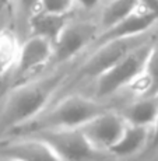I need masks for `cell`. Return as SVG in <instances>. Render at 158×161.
I'll return each mask as SVG.
<instances>
[{
    "mask_svg": "<svg viewBox=\"0 0 158 161\" xmlns=\"http://www.w3.org/2000/svg\"><path fill=\"white\" fill-rule=\"evenodd\" d=\"M66 74V70H57L46 77L20 84L11 90L0 109V136L41 114L63 86Z\"/></svg>",
    "mask_w": 158,
    "mask_h": 161,
    "instance_id": "1",
    "label": "cell"
},
{
    "mask_svg": "<svg viewBox=\"0 0 158 161\" xmlns=\"http://www.w3.org/2000/svg\"><path fill=\"white\" fill-rule=\"evenodd\" d=\"M108 109L109 108H106L104 104L84 95H66L51 109H43L27 123L8 132V135L23 137L45 130L76 129Z\"/></svg>",
    "mask_w": 158,
    "mask_h": 161,
    "instance_id": "2",
    "label": "cell"
},
{
    "mask_svg": "<svg viewBox=\"0 0 158 161\" xmlns=\"http://www.w3.org/2000/svg\"><path fill=\"white\" fill-rule=\"evenodd\" d=\"M139 38L140 36L109 42V44L101 45L92 49V52L88 53L87 59L79 67V70L74 73L73 79L70 80V84H67V87H63L59 91L66 92L67 90H72L74 86H77L80 81H84V80H97L101 74H104L108 69H111L116 62H119L125 55H128L132 49L143 44V41H139Z\"/></svg>",
    "mask_w": 158,
    "mask_h": 161,
    "instance_id": "3",
    "label": "cell"
},
{
    "mask_svg": "<svg viewBox=\"0 0 158 161\" xmlns=\"http://www.w3.org/2000/svg\"><path fill=\"white\" fill-rule=\"evenodd\" d=\"M150 46L151 44H145V42L140 44L134 49H132L128 55H125L119 62H116L111 69L101 74L95 80L97 81V90H95L97 97H108L126 86H132L143 70Z\"/></svg>",
    "mask_w": 158,
    "mask_h": 161,
    "instance_id": "4",
    "label": "cell"
},
{
    "mask_svg": "<svg viewBox=\"0 0 158 161\" xmlns=\"http://www.w3.org/2000/svg\"><path fill=\"white\" fill-rule=\"evenodd\" d=\"M34 137L45 142L62 161H87L98 157L100 151H97L80 128L76 129H60V130H45L34 133Z\"/></svg>",
    "mask_w": 158,
    "mask_h": 161,
    "instance_id": "5",
    "label": "cell"
},
{
    "mask_svg": "<svg viewBox=\"0 0 158 161\" xmlns=\"http://www.w3.org/2000/svg\"><path fill=\"white\" fill-rule=\"evenodd\" d=\"M98 34V27L90 21H69L53 42V55L51 63L63 64L72 60L91 46Z\"/></svg>",
    "mask_w": 158,
    "mask_h": 161,
    "instance_id": "6",
    "label": "cell"
},
{
    "mask_svg": "<svg viewBox=\"0 0 158 161\" xmlns=\"http://www.w3.org/2000/svg\"><path fill=\"white\" fill-rule=\"evenodd\" d=\"M125 126L126 122L120 114L108 109L80 126V130L97 151H108L119 140Z\"/></svg>",
    "mask_w": 158,
    "mask_h": 161,
    "instance_id": "7",
    "label": "cell"
},
{
    "mask_svg": "<svg viewBox=\"0 0 158 161\" xmlns=\"http://www.w3.org/2000/svg\"><path fill=\"white\" fill-rule=\"evenodd\" d=\"M158 23V18L150 11L144 8H139L136 13L129 15L128 18L119 21L115 25L109 27L106 30H102L95 38V41L91 44L90 49H95L101 45L109 44V42L122 41V39H130L141 36L144 32L151 30Z\"/></svg>",
    "mask_w": 158,
    "mask_h": 161,
    "instance_id": "8",
    "label": "cell"
},
{
    "mask_svg": "<svg viewBox=\"0 0 158 161\" xmlns=\"http://www.w3.org/2000/svg\"><path fill=\"white\" fill-rule=\"evenodd\" d=\"M53 55V44L42 36L31 35L20 45L18 59L13 70L15 80H23L34 72L51 63Z\"/></svg>",
    "mask_w": 158,
    "mask_h": 161,
    "instance_id": "9",
    "label": "cell"
},
{
    "mask_svg": "<svg viewBox=\"0 0 158 161\" xmlns=\"http://www.w3.org/2000/svg\"><path fill=\"white\" fill-rule=\"evenodd\" d=\"M0 160L11 161H62L45 142L34 136H23L20 140L0 147Z\"/></svg>",
    "mask_w": 158,
    "mask_h": 161,
    "instance_id": "10",
    "label": "cell"
},
{
    "mask_svg": "<svg viewBox=\"0 0 158 161\" xmlns=\"http://www.w3.org/2000/svg\"><path fill=\"white\" fill-rule=\"evenodd\" d=\"M69 21V14H56L36 10L30 17L27 27H28L31 35L42 36L53 44Z\"/></svg>",
    "mask_w": 158,
    "mask_h": 161,
    "instance_id": "11",
    "label": "cell"
},
{
    "mask_svg": "<svg viewBox=\"0 0 158 161\" xmlns=\"http://www.w3.org/2000/svg\"><path fill=\"white\" fill-rule=\"evenodd\" d=\"M151 128L147 126H136L126 123L125 130L120 135L119 140L109 148V153L117 157H130L147 147L150 142Z\"/></svg>",
    "mask_w": 158,
    "mask_h": 161,
    "instance_id": "12",
    "label": "cell"
},
{
    "mask_svg": "<svg viewBox=\"0 0 158 161\" xmlns=\"http://www.w3.org/2000/svg\"><path fill=\"white\" fill-rule=\"evenodd\" d=\"M132 87L139 97L158 95V39L151 44L143 70Z\"/></svg>",
    "mask_w": 158,
    "mask_h": 161,
    "instance_id": "13",
    "label": "cell"
},
{
    "mask_svg": "<svg viewBox=\"0 0 158 161\" xmlns=\"http://www.w3.org/2000/svg\"><path fill=\"white\" fill-rule=\"evenodd\" d=\"M120 115L129 125L151 128L158 115V95L139 97L132 104L126 105Z\"/></svg>",
    "mask_w": 158,
    "mask_h": 161,
    "instance_id": "14",
    "label": "cell"
},
{
    "mask_svg": "<svg viewBox=\"0 0 158 161\" xmlns=\"http://www.w3.org/2000/svg\"><path fill=\"white\" fill-rule=\"evenodd\" d=\"M20 45L13 31H0V79L13 73L18 59Z\"/></svg>",
    "mask_w": 158,
    "mask_h": 161,
    "instance_id": "15",
    "label": "cell"
},
{
    "mask_svg": "<svg viewBox=\"0 0 158 161\" xmlns=\"http://www.w3.org/2000/svg\"><path fill=\"white\" fill-rule=\"evenodd\" d=\"M140 8V0H111L101 13V28L106 30Z\"/></svg>",
    "mask_w": 158,
    "mask_h": 161,
    "instance_id": "16",
    "label": "cell"
},
{
    "mask_svg": "<svg viewBox=\"0 0 158 161\" xmlns=\"http://www.w3.org/2000/svg\"><path fill=\"white\" fill-rule=\"evenodd\" d=\"M74 0H39V10L56 14H69Z\"/></svg>",
    "mask_w": 158,
    "mask_h": 161,
    "instance_id": "17",
    "label": "cell"
},
{
    "mask_svg": "<svg viewBox=\"0 0 158 161\" xmlns=\"http://www.w3.org/2000/svg\"><path fill=\"white\" fill-rule=\"evenodd\" d=\"M15 4H17L18 21L24 25H27L31 15L39 10V0H15Z\"/></svg>",
    "mask_w": 158,
    "mask_h": 161,
    "instance_id": "18",
    "label": "cell"
},
{
    "mask_svg": "<svg viewBox=\"0 0 158 161\" xmlns=\"http://www.w3.org/2000/svg\"><path fill=\"white\" fill-rule=\"evenodd\" d=\"M148 150H157L158 148V115L157 119L154 122V125L151 126V135H150V142H148Z\"/></svg>",
    "mask_w": 158,
    "mask_h": 161,
    "instance_id": "19",
    "label": "cell"
},
{
    "mask_svg": "<svg viewBox=\"0 0 158 161\" xmlns=\"http://www.w3.org/2000/svg\"><path fill=\"white\" fill-rule=\"evenodd\" d=\"M79 3L84 10H94L102 0H74V3Z\"/></svg>",
    "mask_w": 158,
    "mask_h": 161,
    "instance_id": "20",
    "label": "cell"
},
{
    "mask_svg": "<svg viewBox=\"0 0 158 161\" xmlns=\"http://www.w3.org/2000/svg\"><path fill=\"white\" fill-rule=\"evenodd\" d=\"M10 2H11V0H0V10H2V8H4L7 4H10Z\"/></svg>",
    "mask_w": 158,
    "mask_h": 161,
    "instance_id": "21",
    "label": "cell"
},
{
    "mask_svg": "<svg viewBox=\"0 0 158 161\" xmlns=\"http://www.w3.org/2000/svg\"><path fill=\"white\" fill-rule=\"evenodd\" d=\"M0 161H11V160H0Z\"/></svg>",
    "mask_w": 158,
    "mask_h": 161,
    "instance_id": "22",
    "label": "cell"
}]
</instances>
